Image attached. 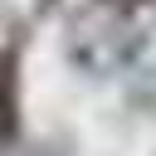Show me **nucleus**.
Instances as JSON below:
<instances>
[{
    "label": "nucleus",
    "instance_id": "nucleus-1",
    "mask_svg": "<svg viewBox=\"0 0 156 156\" xmlns=\"http://www.w3.org/2000/svg\"><path fill=\"white\" fill-rule=\"evenodd\" d=\"M15 102H10V93H0V136H10V127H15Z\"/></svg>",
    "mask_w": 156,
    "mask_h": 156
}]
</instances>
